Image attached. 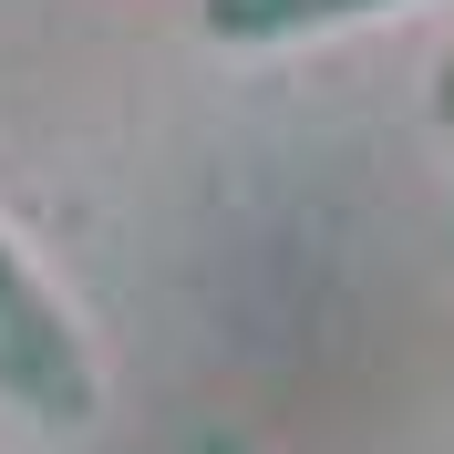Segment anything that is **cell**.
Returning <instances> with one entry per match:
<instances>
[{
    "label": "cell",
    "instance_id": "cell-4",
    "mask_svg": "<svg viewBox=\"0 0 454 454\" xmlns=\"http://www.w3.org/2000/svg\"><path fill=\"white\" fill-rule=\"evenodd\" d=\"M207 454H248V444H238V434H207Z\"/></svg>",
    "mask_w": 454,
    "mask_h": 454
},
{
    "label": "cell",
    "instance_id": "cell-2",
    "mask_svg": "<svg viewBox=\"0 0 454 454\" xmlns=\"http://www.w3.org/2000/svg\"><path fill=\"white\" fill-rule=\"evenodd\" d=\"M393 0H207V31L227 42H289V31H331V21H372Z\"/></svg>",
    "mask_w": 454,
    "mask_h": 454
},
{
    "label": "cell",
    "instance_id": "cell-1",
    "mask_svg": "<svg viewBox=\"0 0 454 454\" xmlns=\"http://www.w3.org/2000/svg\"><path fill=\"white\" fill-rule=\"evenodd\" d=\"M0 393L21 403V413H42V424H83V413H93L83 351H73L62 310L31 289V269L11 248H0Z\"/></svg>",
    "mask_w": 454,
    "mask_h": 454
},
{
    "label": "cell",
    "instance_id": "cell-3",
    "mask_svg": "<svg viewBox=\"0 0 454 454\" xmlns=\"http://www.w3.org/2000/svg\"><path fill=\"white\" fill-rule=\"evenodd\" d=\"M434 114L454 124V52H444V83H434Z\"/></svg>",
    "mask_w": 454,
    "mask_h": 454
}]
</instances>
